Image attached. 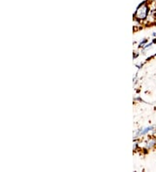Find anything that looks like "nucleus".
<instances>
[{
  "label": "nucleus",
  "instance_id": "f257e3e1",
  "mask_svg": "<svg viewBox=\"0 0 156 172\" xmlns=\"http://www.w3.org/2000/svg\"><path fill=\"white\" fill-rule=\"evenodd\" d=\"M148 12H149L148 6L146 4V2H143L137 7V10L134 16L138 20H145L147 18V15H148Z\"/></svg>",
  "mask_w": 156,
  "mask_h": 172
},
{
  "label": "nucleus",
  "instance_id": "f03ea898",
  "mask_svg": "<svg viewBox=\"0 0 156 172\" xmlns=\"http://www.w3.org/2000/svg\"><path fill=\"white\" fill-rule=\"evenodd\" d=\"M156 145V138H150L148 141L145 144V148L146 149H151L153 147Z\"/></svg>",
  "mask_w": 156,
  "mask_h": 172
},
{
  "label": "nucleus",
  "instance_id": "7ed1b4c3",
  "mask_svg": "<svg viewBox=\"0 0 156 172\" xmlns=\"http://www.w3.org/2000/svg\"><path fill=\"white\" fill-rule=\"evenodd\" d=\"M148 42V40L147 39V38H144L143 40L141 41V43H140V45H139V48H143L145 45H146V43Z\"/></svg>",
  "mask_w": 156,
  "mask_h": 172
},
{
  "label": "nucleus",
  "instance_id": "20e7f679",
  "mask_svg": "<svg viewBox=\"0 0 156 172\" xmlns=\"http://www.w3.org/2000/svg\"><path fill=\"white\" fill-rule=\"evenodd\" d=\"M153 43H154L152 42V43H149L148 45H145L144 47H143V51H146V50H148V49L151 48V46L153 45Z\"/></svg>",
  "mask_w": 156,
  "mask_h": 172
},
{
  "label": "nucleus",
  "instance_id": "39448f33",
  "mask_svg": "<svg viewBox=\"0 0 156 172\" xmlns=\"http://www.w3.org/2000/svg\"><path fill=\"white\" fill-rule=\"evenodd\" d=\"M153 36H154V37H156V32H154V33H153Z\"/></svg>",
  "mask_w": 156,
  "mask_h": 172
},
{
  "label": "nucleus",
  "instance_id": "423d86ee",
  "mask_svg": "<svg viewBox=\"0 0 156 172\" xmlns=\"http://www.w3.org/2000/svg\"><path fill=\"white\" fill-rule=\"evenodd\" d=\"M154 56H156V54H155V55H154Z\"/></svg>",
  "mask_w": 156,
  "mask_h": 172
}]
</instances>
